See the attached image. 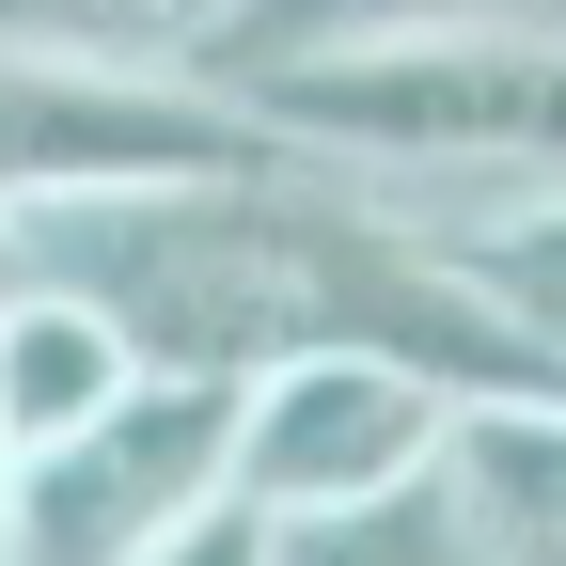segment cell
I'll return each instance as SVG.
<instances>
[{
	"mask_svg": "<svg viewBox=\"0 0 566 566\" xmlns=\"http://www.w3.org/2000/svg\"><path fill=\"white\" fill-rule=\"evenodd\" d=\"M221 95H252L268 142L346 158L378 189H441V174H472V205L566 189V17H441V32L268 63V80H221Z\"/></svg>",
	"mask_w": 566,
	"mask_h": 566,
	"instance_id": "cell-1",
	"label": "cell"
},
{
	"mask_svg": "<svg viewBox=\"0 0 566 566\" xmlns=\"http://www.w3.org/2000/svg\"><path fill=\"white\" fill-rule=\"evenodd\" d=\"M268 158L252 95L189 80V63H126V48H63V32H0V205H95V189H189Z\"/></svg>",
	"mask_w": 566,
	"mask_h": 566,
	"instance_id": "cell-2",
	"label": "cell"
},
{
	"mask_svg": "<svg viewBox=\"0 0 566 566\" xmlns=\"http://www.w3.org/2000/svg\"><path fill=\"white\" fill-rule=\"evenodd\" d=\"M237 488V378H158L142 363L95 424L17 457L0 488V566H142Z\"/></svg>",
	"mask_w": 566,
	"mask_h": 566,
	"instance_id": "cell-3",
	"label": "cell"
},
{
	"mask_svg": "<svg viewBox=\"0 0 566 566\" xmlns=\"http://www.w3.org/2000/svg\"><path fill=\"white\" fill-rule=\"evenodd\" d=\"M457 457V394L378 363V346H315V363L237 378V504L268 520H331L378 504V488H424Z\"/></svg>",
	"mask_w": 566,
	"mask_h": 566,
	"instance_id": "cell-4",
	"label": "cell"
},
{
	"mask_svg": "<svg viewBox=\"0 0 566 566\" xmlns=\"http://www.w3.org/2000/svg\"><path fill=\"white\" fill-rule=\"evenodd\" d=\"M126 378H142V346L80 300V283H48V268L0 283V424H17V457L63 441V424H95Z\"/></svg>",
	"mask_w": 566,
	"mask_h": 566,
	"instance_id": "cell-5",
	"label": "cell"
},
{
	"mask_svg": "<svg viewBox=\"0 0 566 566\" xmlns=\"http://www.w3.org/2000/svg\"><path fill=\"white\" fill-rule=\"evenodd\" d=\"M457 504L488 535V566H566V394H504L457 409Z\"/></svg>",
	"mask_w": 566,
	"mask_h": 566,
	"instance_id": "cell-6",
	"label": "cell"
},
{
	"mask_svg": "<svg viewBox=\"0 0 566 566\" xmlns=\"http://www.w3.org/2000/svg\"><path fill=\"white\" fill-rule=\"evenodd\" d=\"M441 17H535V0H221L189 63H205V80H268V63L378 48V32H441Z\"/></svg>",
	"mask_w": 566,
	"mask_h": 566,
	"instance_id": "cell-7",
	"label": "cell"
},
{
	"mask_svg": "<svg viewBox=\"0 0 566 566\" xmlns=\"http://www.w3.org/2000/svg\"><path fill=\"white\" fill-rule=\"evenodd\" d=\"M488 300L520 315V346L566 378V189H504V205H472V221H424Z\"/></svg>",
	"mask_w": 566,
	"mask_h": 566,
	"instance_id": "cell-8",
	"label": "cell"
},
{
	"mask_svg": "<svg viewBox=\"0 0 566 566\" xmlns=\"http://www.w3.org/2000/svg\"><path fill=\"white\" fill-rule=\"evenodd\" d=\"M268 566H488L457 472L378 488V504H331V520H268Z\"/></svg>",
	"mask_w": 566,
	"mask_h": 566,
	"instance_id": "cell-9",
	"label": "cell"
},
{
	"mask_svg": "<svg viewBox=\"0 0 566 566\" xmlns=\"http://www.w3.org/2000/svg\"><path fill=\"white\" fill-rule=\"evenodd\" d=\"M221 0H0V32H63V48H126V63H189ZM205 80V63H189Z\"/></svg>",
	"mask_w": 566,
	"mask_h": 566,
	"instance_id": "cell-10",
	"label": "cell"
},
{
	"mask_svg": "<svg viewBox=\"0 0 566 566\" xmlns=\"http://www.w3.org/2000/svg\"><path fill=\"white\" fill-rule=\"evenodd\" d=\"M142 566H268V504H237V488H221V504H205L189 535H158Z\"/></svg>",
	"mask_w": 566,
	"mask_h": 566,
	"instance_id": "cell-11",
	"label": "cell"
},
{
	"mask_svg": "<svg viewBox=\"0 0 566 566\" xmlns=\"http://www.w3.org/2000/svg\"><path fill=\"white\" fill-rule=\"evenodd\" d=\"M0 283H17V205H0Z\"/></svg>",
	"mask_w": 566,
	"mask_h": 566,
	"instance_id": "cell-12",
	"label": "cell"
},
{
	"mask_svg": "<svg viewBox=\"0 0 566 566\" xmlns=\"http://www.w3.org/2000/svg\"><path fill=\"white\" fill-rule=\"evenodd\" d=\"M0 488H17V424H0Z\"/></svg>",
	"mask_w": 566,
	"mask_h": 566,
	"instance_id": "cell-13",
	"label": "cell"
}]
</instances>
